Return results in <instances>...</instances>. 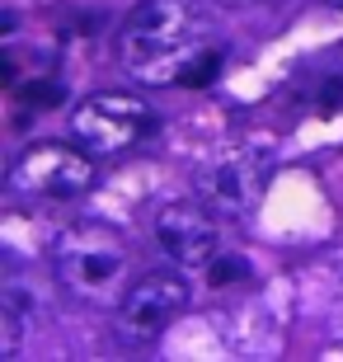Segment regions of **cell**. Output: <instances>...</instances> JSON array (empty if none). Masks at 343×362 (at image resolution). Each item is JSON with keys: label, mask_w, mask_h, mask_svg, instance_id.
<instances>
[{"label": "cell", "mask_w": 343, "mask_h": 362, "mask_svg": "<svg viewBox=\"0 0 343 362\" xmlns=\"http://www.w3.org/2000/svg\"><path fill=\"white\" fill-rule=\"evenodd\" d=\"M151 245L156 255L179 273H207V264L221 255V216L207 202L179 198L165 202L151 221Z\"/></svg>", "instance_id": "6"}, {"label": "cell", "mask_w": 343, "mask_h": 362, "mask_svg": "<svg viewBox=\"0 0 343 362\" xmlns=\"http://www.w3.org/2000/svg\"><path fill=\"white\" fill-rule=\"evenodd\" d=\"M216 5H226V10H245V5H259V0H216Z\"/></svg>", "instance_id": "13"}, {"label": "cell", "mask_w": 343, "mask_h": 362, "mask_svg": "<svg viewBox=\"0 0 343 362\" xmlns=\"http://www.w3.org/2000/svg\"><path fill=\"white\" fill-rule=\"evenodd\" d=\"M151 132H156V113L141 99L118 90H99L90 99H80L66 127V136L80 151H90L94 160L99 156H127L141 141H151Z\"/></svg>", "instance_id": "3"}, {"label": "cell", "mask_w": 343, "mask_h": 362, "mask_svg": "<svg viewBox=\"0 0 343 362\" xmlns=\"http://www.w3.org/2000/svg\"><path fill=\"white\" fill-rule=\"evenodd\" d=\"M207 278H211V287H231V282H245V278H250V264H245V259H236V255H216L207 264Z\"/></svg>", "instance_id": "10"}, {"label": "cell", "mask_w": 343, "mask_h": 362, "mask_svg": "<svg viewBox=\"0 0 343 362\" xmlns=\"http://www.w3.org/2000/svg\"><path fill=\"white\" fill-rule=\"evenodd\" d=\"M57 99H62V85H47V81L24 90V104H33V108H52Z\"/></svg>", "instance_id": "11"}, {"label": "cell", "mask_w": 343, "mask_h": 362, "mask_svg": "<svg viewBox=\"0 0 343 362\" xmlns=\"http://www.w3.org/2000/svg\"><path fill=\"white\" fill-rule=\"evenodd\" d=\"M221 62H226L221 47H211V42H207V47H202V52L193 57V66H188L184 85H188V90H202V85H211L216 76H221Z\"/></svg>", "instance_id": "9"}, {"label": "cell", "mask_w": 343, "mask_h": 362, "mask_svg": "<svg viewBox=\"0 0 343 362\" xmlns=\"http://www.w3.org/2000/svg\"><path fill=\"white\" fill-rule=\"evenodd\" d=\"M52 278L85 306H118L127 292V240L104 221H76L52 245Z\"/></svg>", "instance_id": "2"}, {"label": "cell", "mask_w": 343, "mask_h": 362, "mask_svg": "<svg viewBox=\"0 0 343 362\" xmlns=\"http://www.w3.org/2000/svg\"><path fill=\"white\" fill-rule=\"evenodd\" d=\"M339 104H343V85H325V99H320V108H325V113H334Z\"/></svg>", "instance_id": "12"}, {"label": "cell", "mask_w": 343, "mask_h": 362, "mask_svg": "<svg viewBox=\"0 0 343 362\" xmlns=\"http://www.w3.org/2000/svg\"><path fill=\"white\" fill-rule=\"evenodd\" d=\"M268 170H273V141H236L231 151H221V156L202 170L198 193L216 216L245 221V216L264 202Z\"/></svg>", "instance_id": "4"}, {"label": "cell", "mask_w": 343, "mask_h": 362, "mask_svg": "<svg viewBox=\"0 0 343 362\" xmlns=\"http://www.w3.org/2000/svg\"><path fill=\"white\" fill-rule=\"evenodd\" d=\"M188 301H193V287H188V278L179 269L146 273V278H136L118 301V334L127 339V344H151V339H160L179 315H184Z\"/></svg>", "instance_id": "7"}, {"label": "cell", "mask_w": 343, "mask_h": 362, "mask_svg": "<svg viewBox=\"0 0 343 362\" xmlns=\"http://www.w3.org/2000/svg\"><path fill=\"white\" fill-rule=\"evenodd\" d=\"M42 320V296L33 292V282L19 278V273H5L0 278V358L14 362L24 353V339L38 329Z\"/></svg>", "instance_id": "8"}, {"label": "cell", "mask_w": 343, "mask_h": 362, "mask_svg": "<svg viewBox=\"0 0 343 362\" xmlns=\"http://www.w3.org/2000/svg\"><path fill=\"white\" fill-rule=\"evenodd\" d=\"M207 42V14L198 0H141L118 28V62L141 85H184Z\"/></svg>", "instance_id": "1"}, {"label": "cell", "mask_w": 343, "mask_h": 362, "mask_svg": "<svg viewBox=\"0 0 343 362\" xmlns=\"http://www.w3.org/2000/svg\"><path fill=\"white\" fill-rule=\"evenodd\" d=\"M10 188L33 202H76L94 188V156L80 151L76 141L71 146H62V141L28 146L10 165Z\"/></svg>", "instance_id": "5"}]
</instances>
